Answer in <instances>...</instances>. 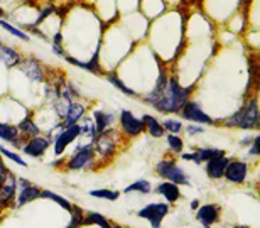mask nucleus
<instances>
[{
    "label": "nucleus",
    "instance_id": "1",
    "mask_svg": "<svg viewBox=\"0 0 260 228\" xmlns=\"http://www.w3.org/2000/svg\"><path fill=\"white\" fill-rule=\"evenodd\" d=\"M189 91H191V88H183L176 80H169L164 95L160 96L152 107H155L162 113H176L186 105Z\"/></svg>",
    "mask_w": 260,
    "mask_h": 228
},
{
    "label": "nucleus",
    "instance_id": "2",
    "mask_svg": "<svg viewBox=\"0 0 260 228\" xmlns=\"http://www.w3.org/2000/svg\"><path fill=\"white\" fill-rule=\"evenodd\" d=\"M258 123V108L257 100H252L248 105H245L240 112H237L230 120L226 122L228 127H238V128H255Z\"/></svg>",
    "mask_w": 260,
    "mask_h": 228
},
{
    "label": "nucleus",
    "instance_id": "3",
    "mask_svg": "<svg viewBox=\"0 0 260 228\" xmlns=\"http://www.w3.org/2000/svg\"><path fill=\"white\" fill-rule=\"evenodd\" d=\"M157 174L160 178L168 179L169 183H174V184H188V174L184 173L183 168H179L178 164L173 162V160H160L157 164Z\"/></svg>",
    "mask_w": 260,
    "mask_h": 228
},
{
    "label": "nucleus",
    "instance_id": "4",
    "mask_svg": "<svg viewBox=\"0 0 260 228\" xmlns=\"http://www.w3.org/2000/svg\"><path fill=\"white\" fill-rule=\"evenodd\" d=\"M169 213V205L168 203H150L144 206L142 210H139V218L147 220L152 228H160V223L166 218V215Z\"/></svg>",
    "mask_w": 260,
    "mask_h": 228
},
{
    "label": "nucleus",
    "instance_id": "5",
    "mask_svg": "<svg viewBox=\"0 0 260 228\" xmlns=\"http://www.w3.org/2000/svg\"><path fill=\"white\" fill-rule=\"evenodd\" d=\"M17 184L20 186L19 196H17V200H15V206H17V208H20V206H24V205L30 203V201H34V200L41 198V189L38 188V186L30 184L29 181L19 179V181H17Z\"/></svg>",
    "mask_w": 260,
    "mask_h": 228
},
{
    "label": "nucleus",
    "instance_id": "6",
    "mask_svg": "<svg viewBox=\"0 0 260 228\" xmlns=\"http://www.w3.org/2000/svg\"><path fill=\"white\" fill-rule=\"evenodd\" d=\"M181 115L186 120L196 122V123H213V118L201 110V107L194 102H186V105L181 108Z\"/></svg>",
    "mask_w": 260,
    "mask_h": 228
},
{
    "label": "nucleus",
    "instance_id": "7",
    "mask_svg": "<svg viewBox=\"0 0 260 228\" xmlns=\"http://www.w3.org/2000/svg\"><path fill=\"white\" fill-rule=\"evenodd\" d=\"M247 171H248L247 162H243V160H230L225 169L223 178H226L230 183L240 184L247 179Z\"/></svg>",
    "mask_w": 260,
    "mask_h": 228
},
{
    "label": "nucleus",
    "instance_id": "8",
    "mask_svg": "<svg viewBox=\"0 0 260 228\" xmlns=\"http://www.w3.org/2000/svg\"><path fill=\"white\" fill-rule=\"evenodd\" d=\"M120 123H122V128L125 131V134L130 137L139 136V134H142L145 131L144 122L139 120L137 117H134V113L128 110H123L120 113Z\"/></svg>",
    "mask_w": 260,
    "mask_h": 228
},
{
    "label": "nucleus",
    "instance_id": "9",
    "mask_svg": "<svg viewBox=\"0 0 260 228\" xmlns=\"http://www.w3.org/2000/svg\"><path fill=\"white\" fill-rule=\"evenodd\" d=\"M81 134V127L80 125H71V127H66L63 132L58 134L56 137V142H54V152L56 154H63L64 149L70 146V144L75 141V139Z\"/></svg>",
    "mask_w": 260,
    "mask_h": 228
},
{
    "label": "nucleus",
    "instance_id": "10",
    "mask_svg": "<svg viewBox=\"0 0 260 228\" xmlns=\"http://www.w3.org/2000/svg\"><path fill=\"white\" fill-rule=\"evenodd\" d=\"M196 218L203 226H211L220 218V210L216 205H205L196 211Z\"/></svg>",
    "mask_w": 260,
    "mask_h": 228
},
{
    "label": "nucleus",
    "instance_id": "11",
    "mask_svg": "<svg viewBox=\"0 0 260 228\" xmlns=\"http://www.w3.org/2000/svg\"><path fill=\"white\" fill-rule=\"evenodd\" d=\"M232 159L225 157V155H218V157H213L206 162V173L210 176L211 179H220L223 178V174H225V169L228 162H230Z\"/></svg>",
    "mask_w": 260,
    "mask_h": 228
},
{
    "label": "nucleus",
    "instance_id": "12",
    "mask_svg": "<svg viewBox=\"0 0 260 228\" xmlns=\"http://www.w3.org/2000/svg\"><path fill=\"white\" fill-rule=\"evenodd\" d=\"M91 157H93L91 146H80L78 147V151L75 152V155L70 159V162H68V168L70 169H83L91 160Z\"/></svg>",
    "mask_w": 260,
    "mask_h": 228
},
{
    "label": "nucleus",
    "instance_id": "13",
    "mask_svg": "<svg viewBox=\"0 0 260 228\" xmlns=\"http://www.w3.org/2000/svg\"><path fill=\"white\" fill-rule=\"evenodd\" d=\"M48 147H49L48 139L34 137L22 147V151L27 155H30V157H41V155H44V152L48 151Z\"/></svg>",
    "mask_w": 260,
    "mask_h": 228
},
{
    "label": "nucleus",
    "instance_id": "14",
    "mask_svg": "<svg viewBox=\"0 0 260 228\" xmlns=\"http://www.w3.org/2000/svg\"><path fill=\"white\" fill-rule=\"evenodd\" d=\"M218 155H225V152L221 149H200L193 154H183V159L186 160H194L196 164H201V162H208L210 159L213 157H218Z\"/></svg>",
    "mask_w": 260,
    "mask_h": 228
},
{
    "label": "nucleus",
    "instance_id": "15",
    "mask_svg": "<svg viewBox=\"0 0 260 228\" xmlns=\"http://www.w3.org/2000/svg\"><path fill=\"white\" fill-rule=\"evenodd\" d=\"M20 70L24 71V75L30 78L34 81H43L44 80V73H43V68L41 64L38 63L36 59H25L20 63Z\"/></svg>",
    "mask_w": 260,
    "mask_h": 228
},
{
    "label": "nucleus",
    "instance_id": "16",
    "mask_svg": "<svg viewBox=\"0 0 260 228\" xmlns=\"http://www.w3.org/2000/svg\"><path fill=\"white\" fill-rule=\"evenodd\" d=\"M15 178L14 176L7 174V181L2 184V188H0V205L5 206L9 205L10 201H14V196H15Z\"/></svg>",
    "mask_w": 260,
    "mask_h": 228
},
{
    "label": "nucleus",
    "instance_id": "17",
    "mask_svg": "<svg viewBox=\"0 0 260 228\" xmlns=\"http://www.w3.org/2000/svg\"><path fill=\"white\" fill-rule=\"evenodd\" d=\"M157 193L160 196H164L166 201H169V203H174V201H178L181 198L179 186L174 184V183H169V181H166V183H160L157 186Z\"/></svg>",
    "mask_w": 260,
    "mask_h": 228
},
{
    "label": "nucleus",
    "instance_id": "18",
    "mask_svg": "<svg viewBox=\"0 0 260 228\" xmlns=\"http://www.w3.org/2000/svg\"><path fill=\"white\" fill-rule=\"evenodd\" d=\"M83 113H85V107L81 105V103H70L68 105V110L64 113V118H66V127H71V125H76V122L80 120L83 117Z\"/></svg>",
    "mask_w": 260,
    "mask_h": 228
},
{
    "label": "nucleus",
    "instance_id": "19",
    "mask_svg": "<svg viewBox=\"0 0 260 228\" xmlns=\"http://www.w3.org/2000/svg\"><path fill=\"white\" fill-rule=\"evenodd\" d=\"M93 117H95V132H98V134H103L107 131V127H110L113 123L112 113H107L103 110H96L93 113Z\"/></svg>",
    "mask_w": 260,
    "mask_h": 228
},
{
    "label": "nucleus",
    "instance_id": "20",
    "mask_svg": "<svg viewBox=\"0 0 260 228\" xmlns=\"http://www.w3.org/2000/svg\"><path fill=\"white\" fill-rule=\"evenodd\" d=\"M144 127L147 128V132L154 137H162L164 136V127L162 123H159V120L152 115H144L142 118Z\"/></svg>",
    "mask_w": 260,
    "mask_h": 228
},
{
    "label": "nucleus",
    "instance_id": "21",
    "mask_svg": "<svg viewBox=\"0 0 260 228\" xmlns=\"http://www.w3.org/2000/svg\"><path fill=\"white\" fill-rule=\"evenodd\" d=\"M66 61H68V63H71V64H76L78 68L91 71V73H100V64H98V53H95V56H93L90 61H86V63L71 58V56H66Z\"/></svg>",
    "mask_w": 260,
    "mask_h": 228
},
{
    "label": "nucleus",
    "instance_id": "22",
    "mask_svg": "<svg viewBox=\"0 0 260 228\" xmlns=\"http://www.w3.org/2000/svg\"><path fill=\"white\" fill-rule=\"evenodd\" d=\"M0 59H2L4 64L9 66V68H12V66L20 63V56L15 53L12 48H9V46H0Z\"/></svg>",
    "mask_w": 260,
    "mask_h": 228
},
{
    "label": "nucleus",
    "instance_id": "23",
    "mask_svg": "<svg viewBox=\"0 0 260 228\" xmlns=\"http://www.w3.org/2000/svg\"><path fill=\"white\" fill-rule=\"evenodd\" d=\"M19 128L15 125H9V123H0V139L5 142L17 144Z\"/></svg>",
    "mask_w": 260,
    "mask_h": 228
},
{
    "label": "nucleus",
    "instance_id": "24",
    "mask_svg": "<svg viewBox=\"0 0 260 228\" xmlns=\"http://www.w3.org/2000/svg\"><path fill=\"white\" fill-rule=\"evenodd\" d=\"M123 193H142V194H149L150 193V183L145 179H139L132 183L130 186H127L125 189H123Z\"/></svg>",
    "mask_w": 260,
    "mask_h": 228
},
{
    "label": "nucleus",
    "instance_id": "25",
    "mask_svg": "<svg viewBox=\"0 0 260 228\" xmlns=\"http://www.w3.org/2000/svg\"><path fill=\"white\" fill-rule=\"evenodd\" d=\"M41 198H48V200H53L54 203H58L61 208H64L66 211H71L73 210V205L70 203L68 200H64L63 196L53 193V191H41Z\"/></svg>",
    "mask_w": 260,
    "mask_h": 228
},
{
    "label": "nucleus",
    "instance_id": "26",
    "mask_svg": "<svg viewBox=\"0 0 260 228\" xmlns=\"http://www.w3.org/2000/svg\"><path fill=\"white\" fill-rule=\"evenodd\" d=\"M90 196H93V198H102V200H108V201H117L118 196H120V193L115 189H91L90 191Z\"/></svg>",
    "mask_w": 260,
    "mask_h": 228
},
{
    "label": "nucleus",
    "instance_id": "27",
    "mask_svg": "<svg viewBox=\"0 0 260 228\" xmlns=\"http://www.w3.org/2000/svg\"><path fill=\"white\" fill-rule=\"evenodd\" d=\"M96 151L102 155H108L113 152V142L105 136V134H100V139L96 141Z\"/></svg>",
    "mask_w": 260,
    "mask_h": 228
},
{
    "label": "nucleus",
    "instance_id": "28",
    "mask_svg": "<svg viewBox=\"0 0 260 228\" xmlns=\"http://www.w3.org/2000/svg\"><path fill=\"white\" fill-rule=\"evenodd\" d=\"M83 225H100L102 228H112L105 216L100 213H88L86 218L83 220Z\"/></svg>",
    "mask_w": 260,
    "mask_h": 228
},
{
    "label": "nucleus",
    "instance_id": "29",
    "mask_svg": "<svg viewBox=\"0 0 260 228\" xmlns=\"http://www.w3.org/2000/svg\"><path fill=\"white\" fill-rule=\"evenodd\" d=\"M19 131H22L25 134H30V136H38L39 134V127L36 125L34 120H30V118H24L22 122L19 123Z\"/></svg>",
    "mask_w": 260,
    "mask_h": 228
},
{
    "label": "nucleus",
    "instance_id": "30",
    "mask_svg": "<svg viewBox=\"0 0 260 228\" xmlns=\"http://www.w3.org/2000/svg\"><path fill=\"white\" fill-rule=\"evenodd\" d=\"M0 25L5 29V30H9L10 34L12 36H15V38H19V39H22V41H29V36L25 34V32H22L20 29H17V27H14L12 24H9L7 20H4V19H0Z\"/></svg>",
    "mask_w": 260,
    "mask_h": 228
},
{
    "label": "nucleus",
    "instance_id": "31",
    "mask_svg": "<svg viewBox=\"0 0 260 228\" xmlns=\"http://www.w3.org/2000/svg\"><path fill=\"white\" fill-rule=\"evenodd\" d=\"M108 81L112 83V85H115L118 90H122L123 93H125V95H128V96H134L135 95V91L132 90V88H128L125 83L123 81H120V78L118 76H115V75H108Z\"/></svg>",
    "mask_w": 260,
    "mask_h": 228
},
{
    "label": "nucleus",
    "instance_id": "32",
    "mask_svg": "<svg viewBox=\"0 0 260 228\" xmlns=\"http://www.w3.org/2000/svg\"><path fill=\"white\" fill-rule=\"evenodd\" d=\"M71 213H73L71 223L68 225L66 228H78V226H81V225H83V220H85V216H83L81 208H78V206H73Z\"/></svg>",
    "mask_w": 260,
    "mask_h": 228
},
{
    "label": "nucleus",
    "instance_id": "33",
    "mask_svg": "<svg viewBox=\"0 0 260 228\" xmlns=\"http://www.w3.org/2000/svg\"><path fill=\"white\" fill-rule=\"evenodd\" d=\"M0 154L5 155V157H9L10 160H14V162H17L19 166H22V168H25V166H27V164H25V160H24L22 157H20L19 154H15V152H10V151H7V149H5L4 146H0Z\"/></svg>",
    "mask_w": 260,
    "mask_h": 228
},
{
    "label": "nucleus",
    "instance_id": "34",
    "mask_svg": "<svg viewBox=\"0 0 260 228\" xmlns=\"http://www.w3.org/2000/svg\"><path fill=\"white\" fill-rule=\"evenodd\" d=\"M168 144H169V147L173 149V151H176V152H181L183 151V141L179 139V136H174V134H169L168 136Z\"/></svg>",
    "mask_w": 260,
    "mask_h": 228
},
{
    "label": "nucleus",
    "instance_id": "35",
    "mask_svg": "<svg viewBox=\"0 0 260 228\" xmlns=\"http://www.w3.org/2000/svg\"><path fill=\"white\" fill-rule=\"evenodd\" d=\"M162 127H164V131H169L171 134H178L181 128H183V123L179 120H164Z\"/></svg>",
    "mask_w": 260,
    "mask_h": 228
},
{
    "label": "nucleus",
    "instance_id": "36",
    "mask_svg": "<svg viewBox=\"0 0 260 228\" xmlns=\"http://www.w3.org/2000/svg\"><path fill=\"white\" fill-rule=\"evenodd\" d=\"M250 154H252V155H258V154H260V137H255V139H253Z\"/></svg>",
    "mask_w": 260,
    "mask_h": 228
},
{
    "label": "nucleus",
    "instance_id": "37",
    "mask_svg": "<svg viewBox=\"0 0 260 228\" xmlns=\"http://www.w3.org/2000/svg\"><path fill=\"white\" fill-rule=\"evenodd\" d=\"M186 131H188V134H191V136H193V134H201V132H203V127L189 125L188 128H186Z\"/></svg>",
    "mask_w": 260,
    "mask_h": 228
},
{
    "label": "nucleus",
    "instance_id": "38",
    "mask_svg": "<svg viewBox=\"0 0 260 228\" xmlns=\"http://www.w3.org/2000/svg\"><path fill=\"white\" fill-rule=\"evenodd\" d=\"M53 10H54L53 7H51V9H48V10H44V12H43V14H41V15H39V19H38V24H39V22H41V20H43L44 17H48V15H49L51 12H53Z\"/></svg>",
    "mask_w": 260,
    "mask_h": 228
},
{
    "label": "nucleus",
    "instance_id": "39",
    "mask_svg": "<svg viewBox=\"0 0 260 228\" xmlns=\"http://www.w3.org/2000/svg\"><path fill=\"white\" fill-rule=\"evenodd\" d=\"M191 208H193V210H196V208H198V200L191 201Z\"/></svg>",
    "mask_w": 260,
    "mask_h": 228
},
{
    "label": "nucleus",
    "instance_id": "40",
    "mask_svg": "<svg viewBox=\"0 0 260 228\" xmlns=\"http://www.w3.org/2000/svg\"><path fill=\"white\" fill-rule=\"evenodd\" d=\"M250 141H252V137H245V139H243V141H242V144H248Z\"/></svg>",
    "mask_w": 260,
    "mask_h": 228
},
{
    "label": "nucleus",
    "instance_id": "41",
    "mask_svg": "<svg viewBox=\"0 0 260 228\" xmlns=\"http://www.w3.org/2000/svg\"><path fill=\"white\" fill-rule=\"evenodd\" d=\"M2 15H4V10H2V7H0V19H2Z\"/></svg>",
    "mask_w": 260,
    "mask_h": 228
},
{
    "label": "nucleus",
    "instance_id": "42",
    "mask_svg": "<svg viewBox=\"0 0 260 228\" xmlns=\"http://www.w3.org/2000/svg\"><path fill=\"white\" fill-rule=\"evenodd\" d=\"M196 2H201V0H196Z\"/></svg>",
    "mask_w": 260,
    "mask_h": 228
},
{
    "label": "nucleus",
    "instance_id": "43",
    "mask_svg": "<svg viewBox=\"0 0 260 228\" xmlns=\"http://www.w3.org/2000/svg\"><path fill=\"white\" fill-rule=\"evenodd\" d=\"M205 228H210V226H205Z\"/></svg>",
    "mask_w": 260,
    "mask_h": 228
},
{
    "label": "nucleus",
    "instance_id": "44",
    "mask_svg": "<svg viewBox=\"0 0 260 228\" xmlns=\"http://www.w3.org/2000/svg\"><path fill=\"white\" fill-rule=\"evenodd\" d=\"M0 46H2V43H0Z\"/></svg>",
    "mask_w": 260,
    "mask_h": 228
}]
</instances>
